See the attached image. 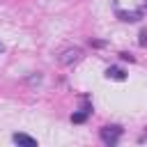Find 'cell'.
<instances>
[{
	"label": "cell",
	"mask_w": 147,
	"mask_h": 147,
	"mask_svg": "<svg viewBox=\"0 0 147 147\" xmlns=\"http://www.w3.org/2000/svg\"><path fill=\"white\" fill-rule=\"evenodd\" d=\"M122 133H124V129H122V126H117V124H113V126H101L99 138H101V140H103L108 147H115V145L119 142Z\"/></svg>",
	"instance_id": "cell-1"
},
{
	"label": "cell",
	"mask_w": 147,
	"mask_h": 147,
	"mask_svg": "<svg viewBox=\"0 0 147 147\" xmlns=\"http://www.w3.org/2000/svg\"><path fill=\"white\" fill-rule=\"evenodd\" d=\"M80 57H83V51H80V48H64V51L57 55V62H60L62 67H74L76 62H80Z\"/></svg>",
	"instance_id": "cell-2"
},
{
	"label": "cell",
	"mask_w": 147,
	"mask_h": 147,
	"mask_svg": "<svg viewBox=\"0 0 147 147\" xmlns=\"http://www.w3.org/2000/svg\"><path fill=\"white\" fill-rule=\"evenodd\" d=\"M115 14H117V18H119V21H124V23H136V21H140V18H142V9H133V11L115 9Z\"/></svg>",
	"instance_id": "cell-3"
},
{
	"label": "cell",
	"mask_w": 147,
	"mask_h": 147,
	"mask_svg": "<svg viewBox=\"0 0 147 147\" xmlns=\"http://www.w3.org/2000/svg\"><path fill=\"white\" fill-rule=\"evenodd\" d=\"M11 140H14L16 145H25V147H37V140H34V138H30L28 133H14V136H11Z\"/></svg>",
	"instance_id": "cell-4"
},
{
	"label": "cell",
	"mask_w": 147,
	"mask_h": 147,
	"mask_svg": "<svg viewBox=\"0 0 147 147\" xmlns=\"http://www.w3.org/2000/svg\"><path fill=\"white\" fill-rule=\"evenodd\" d=\"M106 78H110V80H126V71L119 69V67H108L106 69Z\"/></svg>",
	"instance_id": "cell-5"
},
{
	"label": "cell",
	"mask_w": 147,
	"mask_h": 147,
	"mask_svg": "<svg viewBox=\"0 0 147 147\" xmlns=\"http://www.w3.org/2000/svg\"><path fill=\"white\" fill-rule=\"evenodd\" d=\"M87 115H90V108H85V110H80V113H74V115H71V122H74V124H83V122L87 119Z\"/></svg>",
	"instance_id": "cell-6"
},
{
	"label": "cell",
	"mask_w": 147,
	"mask_h": 147,
	"mask_svg": "<svg viewBox=\"0 0 147 147\" xmlns=\"http://www.w3.org/2000/svg\"><path fill=\"white\" fill-rule=\"evenodd\" d=\"M138 41H140V46H147V30L140 32V39H138Z\"/></svg>",
	"instance_id": "cell-7"
},
{
	"label": "cell",
	"mask_w": 147,
	"mask_h": 147,
	"mask_svg": "<svg viewBox=\"0 0 147 147\" xmlns=\"http://www.w3.org/2000/svg\"><path fill=\"white\" fill-rule=\"evenodd\" d=\"M119 57H122L124 62H133V55H131V53H119Z\"/></svg>",
	"instance_id": "cell-8"
},
{
	"label": "cell",
	"mask_w": 147,
	"mask_h": 147,
	"mask_svg": "<svg viewBox=\"0 0 147 147\" xmlns=\"http://www.w3.org/2000/svg\"><path fill=\"white\" fill-rule=\"evenodd\" d=\"M39 80H41V76H39V74H37V76H30V78H28V83H39Z\"/></svg>",
	"instance_id": "cell-9"
},
{
	"label": "cell",
	"mask_w": 147,
	"mask_h": 147,
	"mask_svg": "<svg viewBox=\"0 0 147 147\" xmlns=\"http://www.w3.org/2000/svg\"><path fill=\"white\" fill-rule=\"evenodd\" d=\"M2 51H5V46H2V41H0V53H2Z\"/></svg>",
	"instance_id": "cell-10"
}]
</instances>
